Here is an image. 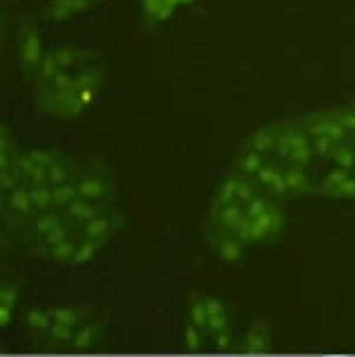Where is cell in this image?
I'll return each instance as SVG.
<instances>
[{"label": "cell", "mask_w": 355, "mask_h": 357, "mask_svg": "<svg viewBox=\"0 0 355 357\" xmlns=\"http://www.w3.org/2000/svg\"><path fill=\"white\" fill-rule=\"evenodd\" d=\"M230 171L285 204L312 195V152L303 116L254 128L239 142Z\"/></svg>", "instance_id": "277c9868"}, {"label": "cell", "mask_w": 355, "mask_h": 357, "mask_svg": "<svg viewBox=\"0 0 355 357\" xmlns=\"http://www.w3.org/2000/svg\"><path fill=\"white\" fill-rule=\"evenodd\" d=\"M285 229V202L232 171L213 190L204 218V241L227 268H237L254 251L280 241Z\"/></svg>", "instance_id": "7a4b0ae2"}, {"label": "cell", "mask_w": 355, "mask_h": 357, "mask_svg": "<svg viewBox=\"0 0 355 357\" xmlns=\"http://www.w3.org/2000/svg\"><path fill=\"white\" fill-rule=\"evenodd\" d=\"M102 64L76 47H57L40 62L33 102L45 119L71 123L93 112L102 98Z\"/></svg>", "instance_id": "8992f818"}, {"label": "cell", "mask_w": 355, "mask_h": 357, "mask_svg": "<svg viewBox=\"0 0 355 357\" xmlns=\"http://www.w3.org/2000/svg\"><path fill=\"white\" fill-rule=\"evenodd\" d=\"M237 346L232 312L218 294H190L183 314V348L188 353H227Z\"/></svg>", "instance_id": "ba28073f"}, {"label": "cell", "mask_w": 355, "mask_h": 357, "mask_svg": "<svg viewBox=\"0 0 355 357\" xmlns=\"http://www.w3.org/2000/svg\"><path fill=\"white\" fill-rule=\"evenodd\" d=\"M27 343L40 353L83 355L105 346V322L90 303H43L22 312Z\"/></svg>", "instance_id": "52a82bcc"}, {"label": "cell", "mask_w": 355, "mask_h": 357, "mask_svg": "<svg viewBox=\"0 0 355 357\" xmlns=\"http://www.w3.org/2000/svg\"><path fill=\"white\" fill-rule=\"evenodd\" d=\"M234 350H242L249 355H263L273 350V326L268 319H256L251 322L242 334L237 336V346Z\"/></svg>", "instance_id": "9c48e42d"}, {"label": "cell", "mask_w": 355, "mask_h": 357, "mask_svg": "<svg viewBox=\"0 0 355 357\" xmlns=\"http://www.w3.org/2000/svg\"><path fill=\"white\" fill-rule=\"evenodd\" d=\"M17 303H20V280L15 275L5 277L3 289H0V329L8 331L17 314Z\"/></svg>", "instance_id": "30bf717a"}, {"label": "cell", "mask_w": 355, "mask_h": 357, "mask_svg": "<svg viewBox=\"0 0 355 357\" xmlns=\"http://www.w3.org/2000/svg\"><path fill=\"white\" fill-rule=\"evenodd\" d=\"M121 227L123 211L112 168L100 159H81L20 246L57 268H83L100 258Z\"/></svg>", "instance_id": "6da1fadb"}, {"label": "cell", "mask_w": 355, "mask_h": 357, "mask_svg": "<svg viewBox=\"0 0 355 357\" xmlns=\"http://www.w3.org/2000/svg\"><path fill=\"white\" fill-rule=\"evenodd\" d=\"M312 152V197L355 202V102L303 116Z\"/></svg>", "instance_id": "5b68a950"}, {"label": "cell", "mask_w": 355, "mask_h": 357, "mask_svg": "<svg viewBox=\"0 0 355 357\" xmlns=\"http://www.w3.org/2000/svg\"><path fill=\"white\" fill-rule=\"evenodd\" d=\"M76 156L55 147L22 149L10 126L0 128V213L3 229L22 244L78 168Z\"/></svg>", "instance_id": "3957f363"}]
</instances>
